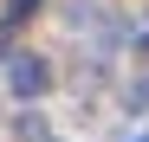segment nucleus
<instances>
[{
    "mask_svg": "<svg viewBox=\"0 0 149 142\" xmlns=\"http://www.w3.org/2000/svg\"><path fill=\"white\" fill-rule=\"evenodd\" d=\"M7 84L19 90V97H39V90L52 84V71H45V58H33V52H19V58L7 65Z\"/></svg>",
    "mask_w": 149,
    "mask_h": 142,
    "instance_id": "obj_1",
    "label": "nucleus"
},
{
    "mask_svg": "<svg viewBox=\"0 0 149 142\" xmlns=\"http://www.w3.org/2000/svg\"><path fill=\"white\" fill-rule=\"evenodd\" d=\"M39 13V0H13V7H7V26H19V19H33Z\"/></svg>",
    "mask_w": 149,
    "mask_h": 142,
    "instance_id": "obj_2",
    "label": "nucleus"
},
{
    "mask_svg": "<svg viewBox=\"0 0 149 142\" xmlns=\"http://www.w3.org/2000/svg\"><path fill=\"white\" fill-rule=\"evenodd\" d=\"M136 142H149V136H136Z\"/></svg>",
    "mask_w": 149,
    "mask_h": 142,
    "instance_id": "obj_4",
    "label": "nucleus"
},
{
    "mask_svg": "<svg viewBox=\"0 0 149 142\" xmlns=\"http://www.w3.org/2000/svg\"><path fill=\"white\" fill-rule=\"evenodd\" d=\"M130 103H136V110H149V78H136V90H130Z\"/></svg>",
    "mask_w": 149,
    "mask_h": 142,
    "instance_id": "obj_3",
    "label": "nucleus"
}]
</instances>
